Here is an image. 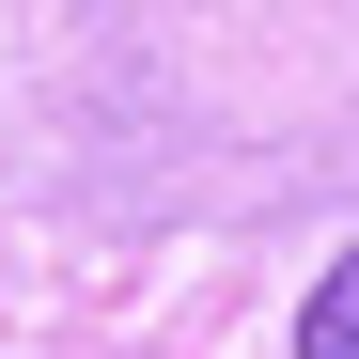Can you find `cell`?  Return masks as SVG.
Instances as JSON below:
<instances>
[{"mask_svg": "<svg viewBox=\"0 0 359 359\" xmlns=\"http://www.w3.org/2000/svg\"><path fill=\"white\" fill-rule=\"evenodd\" d=\"M297 359H359V250L313 281V313H297Z\"/></svg>", "mask_w": 359, "mask_h": 359, "instance_id": "obj_1", "label": "cell"}]
</instances>
